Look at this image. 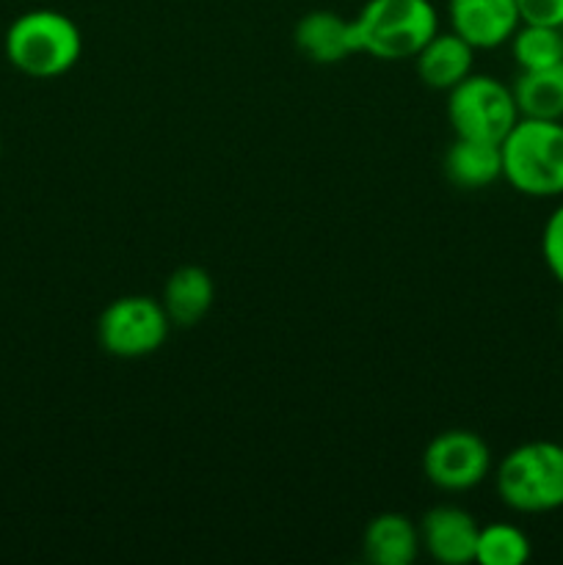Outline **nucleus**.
Returning <instances> with one entry per match:
<instances>
[{
  "mask_svg": "<svg viewBox=\"0 0 563 565\" xmlns=\"http://www.w3.org/2000/svg\"><path fill=\"white\" fill-rule=\"evenodd\" d=\"M557 320H561V331H563V303H561V312H557Z\"/></svg>",
  "mask_w": 563,
  "mask_h": 565,
  "instance_id": "nucleus-20",
  "label": "nucleus"
},
{
  "mask_svg": "<svg viewBox=\"0 0 563 565\" xmlns=\"http://www.w3.org/2000/svg\"><path fill=\"white\" fill-rule=\"evenodd\" d=\"M160 303L177 329H191V326L202 323L215 303L213 276L202 265H180L166 279Z\"/></svg>",
  "mask_w": 563,
  "mask_h": 565,
  "instance_id": "nucleus-11",
  "label": "nucleus"
},
{
  "mask_svg": "<svg viewBox=\"0 0 563 565\" xmlns=\"http://www.w3.org/2000/svg\"><path fill=\"white\" fill-rule=\"evenodd\" d=\"M511 88L522 119L563 121V64L519 70Z\"/></svg>",
  "mask_w": 563,
  "mask_h": 565,
  "instance_id": "nucleus-15",
  "label": "nucleus"
},
{
  "mask_svg": "<svg viewBox=\"0 0 563 565\" xmlns=\"http://www.w3.org/2000/svg\"><path fill=\"white\" fill-rule=\"evenodd\" d=\"M171 331L160 298L121 296L110 301L97 318V342L116 359H144L163 348Z\"/></svg>",
  "mask_w": 563,
  "mask_h": 565,
  "instance_id": "nucleus-6",
  "label": "nucleus"
},
{
  "mask_svg": "<svg viewBox=\"0 0 563 565\" xmlns=\"http://www.w3.org/2000/svg\"><path fill=\"white\" fill-rule=\"evenodd\" d=\"M414 64H417V75L425 86L434 92H450L464 77L472 75L475 47L464 42L458 33L436 31L414 55Z\"/></svg>",
  "mask_w": 563,
  "mask_h": 565,
  "instance_id": "nucleus-12",
  "label": "nucleus"
},
{
  "mask_svg": "<svg viewBox=\"0 0 563 565\" xmlns=\"http://www.w3.org/2000/svg\"><path fill=\"white\" fill-rule=\"evenodd\" d=\"M419 546L431 561L442 565L475 563L480 524L469 511L458 505H436L419 519Z\"/></svg>",
  "mask_w": 563,
  "mask_h": 565,
  "instance_id": "nucleus-9",
  "label": "nucleus"
},
{
  "mask_svg": "<svg viewBox=\"0 0 563 565\" xmlns=\"http://www.w3.org/2000/svg\"><path fill=\"white\" fill-rule=\"evenodd\" d=\"M495 486L502 505L539 516L563 508V445L524 441L502 456L495 469Z\"/></svg>",
  "mask_w": 563,
  "mask_h": 565,
  "instance_id": "nucleus-3",
  "label": "nucleus"
},
{
  "mask_svg": "<svg viewBox=\"0 0 563 565\" xmlns=\"http://www.w3.org/2000/svg\"><path fill=\"white\" fill-rule=\"evenodd\" d=\"M519 119L522 116L513 88L495 75L472 72L447 92V121L453 136L502 143Z\"/></svg>",
  "mask_w": 563,
  "mask_h": 565,
  "instance_id": "nucleus-5",
  "label": "nucleus"
},
{
  "mask_svg": "<svg viewBox=\"0 0 563 565\" xmlns=\"http://www.w3.org/2000/svg\"><path fill=\"white\" fill-rule=\"evenodd\" d=\"M298 53L312 64H340L348 55H357V36L353 22L340 17L337 11H309L296 22L293 31Z\"/></svg>",
  "mask_w": 563,
  "mask_h": 565,
  "instance_id": "nucleus-10",
  "label": "nucleus"
},
{
  "mask_svg": "<svg viewBox=\"0 0 563 565\" xmlns=\"http://www.w3.org/2000/svg\"><path fill=\"white\" fill-rule=\"evenodd\" d=\"M0 154H3V141H0Z\"/></svg>",
  "mask_w": 563,
  "mask_h": 565,
  "instance_id": "nucleus-21",
  "label": "nucleus"
},
{
  "mask_svg": "<svg viewBox=\"0 0 563 565\" xmlns=\"http://www.w3.org/2000/svg\"><path fill=\"white\" fill-rule=\"evenodd\" d=\"M511 55L519 70H544L563 64V28L522 22L511 36Z\"/></svg>",
  "mask_w": 563,
  "mask_h": 565,
  "instance_id": "nucleus-16",
  "label": "nucleus"
},
{
  "mask_svg": "<svg viewBox=\"0 0 563 565\" xmlns=\"http://www.w3.org/2000/svg\"><path fill=\"white\" fill-rule=\"evenodd\" d=\"M541 257L552 279L563 287V202L552 210L541 230Z\"/></svg>",
  "mask_w": 563,
  "mask_h": 565,
  "instance_id": "nucleus-18",
  "label": "nucleus"
},
{
  "mask_svg": "<svg viewBox=\"0 0 563 565\" xmlns=\"http://www.w3.org/2000/svg\"><path fill=\"white\" fill-rule=\"evenodd\" d=\"M359 53L379 61H406L439 31L431 0H368L353 17Z\"/></svg>",
  "mask_w": 563,
  "mask_h": 565,
  "instance_id": "nucleus-4",
  "label": "nucleus"
},
{
  "mask_svg": "<svg viewBox=\"0 0 563 565\" xmlns=\"http://www.w3.org/2000/svg\"><path fill=\"white\" fill-rule=\"evenodd\" d=\"M442 171L447 182L461 191H480V188L495 185L497 180H502L500 143L453 136L442 158Z\"/></svg>",
  "mask_w": 563,
  "mask_h": 565,
  "instance_id": "nucleus-13",
  "label": "nucleus"
},
{
  "mask_svg": "<svg viewBox=\"0 0 563 565\" xmlns=\"http://www.w3.org/2000/svg\"><path fill=\"white\" fill-rule=\"evenodd\" d=\"M423 472L434 489L464 494V491L478 489L489 478L491 450L484 436L475 430H442L425 447Z\"/></svg>",
  "mask_w": 563,
  "mask_h": 565,
  "instance_id": "nucleus-7",
  "label": "nucleus"
},
{
  "mask_svg": "<svg viewBox=\"0 0 563 565\" xmlns=\"http://www.w3.org/2000/svg\"><path fill=\"white\" fill-rule=\"evenodd\" d=\"M502 180L530 199L563 196V121L519 119L502 138Z\"/></svg>",
  "mask_w": 563,
  "mask_h": 565,
  "instance_id": "nucleus-2",
  "label": "nucleus"
},
{
  "mask_svg": "<svg viewBox=\"0 0 563 565\" xmlns=\"http://www.w3.org/2000/svg\"><path fill=\"white\" fill-rule=\"evenodd\" d=\"M522 22L563 28V0H517Z\"/></svg>",
  "mask_w": 563,
  "mask_h": 565,
  "instance_id": "nucleus-19",
  "label": "nucleus"
},
{
  "mask_svg": "<svg viewBox=\"0 0 563 565\" xmlns=\"http://www.w3.org/2000/svg\"><path fill=\"white\" fill-rule=\"evenodd\" d=\"M419 527L406 513L386 511L370 519L362 535L364 561L375 565H412L419 555Z\"/></svg>",
  "mask_w": 563,
  "mask_h": 565,
  "instance_id": "nucleus-14",
  "label": "nucleus"
},
{
  "mask_svg": "<svg viewBox=\"0 0 563 565\" xmlns=\"http://www.w3.org/2000/svg\"><path fill=\"white\" fill-rule=\"evenodd\" d=\"M447 22L475 50H497L522 25L517 0H447Z\"/></svg>",
  "mask_w": 563,
  "mask_h": 565,
  "instance_id": "nucleus-8",
  "label": "nucleus"
},
{
  "mask_svg": "<svg viewBox=\"0 0 563 565\" xmlns=\"http://www.w3.org/2000/svg\"><path fill=\"white\" fill-rule=\"evenodd\" d=\"M533 555L530 535L517 524L495 522L480 527L475 563L480 565H524Z\"/></svg>",
  "mask_w": 563,
  "mask_h": 565,
  "instance_id": "nucleus-17",
  "label": "nucleus"
},
{
  "mask_svg": "<svg viewBox=\"0 0 563 565\" xmlns=\"http://www.w3.org/2000/svg\"><path fill=\"white\" fill-rule=\"evenodd\" d=\"M3 50L9 64L25 77L53 81L81 61L83 33L64 11L31 9L11 22Z\"/></svg>",
  "mask_w": 563,
  "mask_h": 565,
  "instance_id": "nucleus-1",
  "label": "nucleus"
}]
</instances>
